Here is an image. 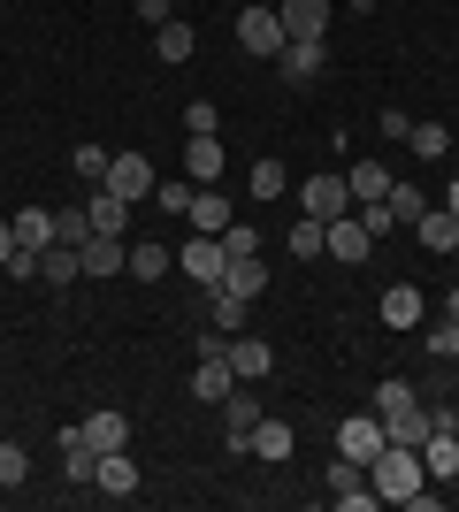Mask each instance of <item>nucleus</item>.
I'll return each instance as SVG.
<instances>
[{"instance_id":"obj_33","label":"nucleus","mask_w":459,"mask_h":512,"mask_svg":"<svg viewBox=\"0 0 459 512\" xmlns=\"http://www.w3.org/2000/svg\"><path fill=\"white\" fill-rule=\"evenodd\" d=\"M39 276H46V283H77V276H85V268H77V245H46Z\"/></svg>"},{"instance_id":"obj_45","label":"nucleus","mask_w":459,"mask_h":512,"mask_svg":"<svg viewBox=\"0 0 459 512\" xmlns=\"http://www.w3.org/2000/svg\"><path fill=\"white\" fill-rule=\"evenodd\" d=\"M222 245H230V253H261V230H253V222H230V230H222Z\"/></svg>"},{"instance_id":"obj_29","label":"nucleus","mask_w":459,"mask_h":512,"mask_svg":"<svg viewBox=\"0 0 459 512\" xmlns=\"http://www.w3.org/2000/svg\"><path fill=\"white\" fill-rule=\"evenodd\" d=\"M16 245L46 253V245H54V214H46V207H23V214H16Z\"/></svg>"},{"instance_id":"obj_10","label":"nucleus","mask_w":459,"mask_h":512,"mask_svg":"<svg viewBox=\"0 0 459 512\" xmlns=\"http://www.w3.org/2000/svg\"><path fill=\"white\" fill-rule=\"evenodd\" d=\"M92 490H108V497H138V490H146V474H138L131 444H123V451H100V467H92Z\"/></svg>"},{"instance_id":"obj_49","label":"nucleus","mask_w":459,"mask_h":512,"mask_svg":"<svg viewBox=\"0 0 459 512\" xmlns=\"http://www.w3.org/2000/svg\"><path fill=\"white\" fill-rule=\"evenodd\" d=\"M444 214H459V176H452V184H444Z\"/></svg>"},{"instance_id":"obj_13","label":"nucleus","mask_w":459,"mask_h":512,"mask_svg":"<svg viewBox=\"0 0 459 512\" xmlns=\"http://www.w3.org/2000/svg\"><path fill=\"white\" fill-rule=\"evenodd\" d=\"M284 39H329V0H276Z\"/></svg>"},{"instance_id":"obj_28","label":"nucleus","mask_w":459,"mask_h":512,"mask_svg":"<svg viewBox=\"0 0 459 512\" xmlns=\"http://www.w3.org/2000/svg\"><path fill=\"white\" fill-rule=\"evenodd\" d=\"M192 46H199V39H192V23H176V16L153 31V54H161V62H192Z\"/></svg>"},{"instance_id":"obj_39","label":"nucleus","mask_w":459,"mask_h":512,"mask_svg":"<svg viewBox=\"0 0 459 512\" xmlns=\"http://www.w3.org/2000/svg\"><path fill=\"white\" fill-rule=\"evenodd\" d=\"M391 214H398V222H406V230H414L421 214H429V199H421L414 184H391Z\"/></svg>"},{"instance_id":"obj_27","label":"nucleus","mask_w":459,"mask_h":512,"mask_svg":"<svg viewBox=\"0 0 459 512\" xmlns=\"http://www.w3.org/2000/svg\"><path fill=\"white\" fill-rule=\"evenodd\" d=\"M192 230L222 237V230H230V199H222V192H192Z\"/></svg>"},{"instance_id":"obj_32","label":"nucleus","mask_w":459,"mask_h":512,"mask_svg":"<svg viewBox=\"0 0 459 512\" xmlns=\"http://www.w3.org/2000/svg\"><path fill=\"white\" fill-rule=\"evenodd\" d=\"M406 146H414L421 161H444V153H452V130H444V123H414V130H406Z\"/></svg>"},{"instance_id":"obj_25","label":"nucleus","mask_w":459,"mask_h":512,"mask_svg":"<svg viewBox=\"0 0 459 512\" xmlns=\"http://www.w3.org/2000/svg\"><path fill=\"white\" fill-rule=\"evenodd\" d=\"M345 184H352V207H360V199H391V184H398V176L383 169V161H352V176H345Z\"/></svg>"},{"instance_id":"obj_14","label":"nucleus","mask_w":459,"mask_h":512,"mask_svg":"<svg viewBox=\"0 0 459 512\" xmlns=\"http://www.w3.org/2000/svg\"><path fill=\"white\" fill-rule=\"evenodd\" d=\"M230 375H238V383H268V375H276V352H268L261 337H230Z\"/></svg>"},{"instance_id":"obj_7","label":"nucleus","mask_w":459,"mask_h":512,"mask_svg":"<svg viewBox=\"0 0 459 512\" xmlns=\"http://www.w3.org/2000/svg\"><path fill=\"white\" fill-rule=\"evenodd\" d=\"M329 505H337V512H368V505H383V497H375L368 467H352V459H337V467H329Z\"/></svg>"},{"instance_id":"obj_18","label":"nucleus","mask_w":459,"mask_h":512,"mask_svg":"<svg viewBox=\"0 0 459 512\" xmlns=\"http://www.w3.org/2000/svg\"><path fill=\"white\" fill-rule=\"evenodd\" d=\"M375 314H383V329H421V314H429V306H421V291H414V283H391Z\"/></svg>"},{"instance_id":"obj_41","label":"nucleus","mask_w":459,"mask_h":512,"mask_svg":"<svg viewBox=\"0 0 459 512\" xmlns=\"http://www.w3.org/2000/svg\"><path fill=\"white\" fill-rule=\"evenodd\" d=\"M429 352H437V360H459V321H452V314L429 321Z\"/></svg>"},{"instance_id":"obj_46","label":"nucleus","mask_w":459,"mask_h":512,"mask_svg":"<svg viewBox=\"0 0 459 512\" xmlns=\"http://www.w3.org/2000/svg\"><path fill=\"white\" fill-rule=\"evenodd\" d=\"M138 23H153V31H161V23H169V0H138Z\"/></svg>"},{"instance_id":"obj_50","label":"nucleus","mask_w":459,"mask_h":512,"mask_svg":"<svg viewBox=\"0 0 459 512\" xmlns=\"http://www.w3.org/2000/svg\"><path fill=\"white\" fill-rule=\"evenodd\" d=\"M444 314H452V321H459V283H452V299H444Z\"/></svg>"},{"instance_id":"obj_43","label":"nucleus","mask_w":459,"mask_h":512,"mask_svg":"<svg viewBox=\"0 0 459 512\" xmlns=\"http://www.w3.org/2000/svg\"><path fill=\"white\" fill-rule=\"evenodd\" d=\"M375 130H383L391 146H406V130H414V115H406V107H383V115H375Z\"/></svg>"},{"instance_id":"obj_38","label":"nucleus","mask_w":459,"mask_h":512,"mask_svg":"<svg viewBox=\"0 0 459 512\" xmlns=\"http://www.w3.org/2000/svg\"><path fill=\"white\" fill-rule=\"evenodd\" d=\"M215 130H222L215 100H192V107H184V138H215Z\"/></svg>"},{"instance_id":"obj_51","label":"nucleus","mask_w":459,"mask_h":512,"mask_svg":"<svg viewBox=\"0 0 459 512\" xmlns=\"http://www.w3.org/2000/svg\"><path fill=\"white\" fill-rule=\"evenodd\" d=\"M368 8H383V0H352V16H368Z\"/></svg>"},{"instance_id":"obj_1","label":"nucleus","mask_w":459,"mask_h":512,"mask_svg":"<svg viewBox=\"0 0 459 512\" xmlns=\"http://www.w3.org/2000/svg\"><path fill=\"white\" fill-rule=\"evenodd\" d=\"M368 482L383 505H406V512H437L444 490H429V467H421V451L414 444H383L368 459Z\"/></svg>"},{"instance_id":"obj_21","label":"nucleus","mask_w":459,"mask_h":512,"mask_svg":"<svg viewBox=\"0 0 459 512\" xmlns=\"http://www.w3.org/2000/svg\"><path fill=\"white\" fill-rule=\"evenodd\" d=\"M421 467H429V482L459 474V436H452V428H429V436H421Z\"/></svg>"},{"instance_id":"obj_31","label":"nucleus","mask_w":459,"mask_h":512,"mask_svg":"<svg viewBox=\"0 0 459 512\" xmlns=\"http://www.w3.org/2000/svg\"><path fill=\"white\" fill-rule=\"evenodd\" d=\"M245 192H253V199H284V192H291L284 161H253V176H245Z\"/></svg>"},{"instance_id":"obj_3","label":"nucleus","mask_w":459,"mask_h":512,"mask_svg":"<svg viewBox=\"0 0 459 512\" xmlns=\"http://www.w3.org/2000/svg\"><path fill=\"white\" fill-rule=\"evenodd\" d=\"M176 268H184L192 283H207V291H215L222 268H230V245H222V237H207V230H192V245H176Z\"/></svg>"},{"instance_id":"obj_44","label":"nucleus","mask_w":459,"mask_h":512,"mask_svg":"<svg viewBox=\"0 0 459 512\" xmlns=\"http://www.w3.org/2000/svg\"><path fill=\"white\" fill-rule=\"evenodd\" d=\"M153 199H161V214H192V184H153Z\"/></svg>"},{"instance_id":"obj_30","label":"nucleus","mask_w":459,"mask_h":512,"mask_svg":"<svg viewBox=\"0 0 459 512\" xmlns=\"http://www.w3.org/2000/svg\"><path fill=\"white\" fill-rule=\"evenodd\" d=\"M314 253H329V222L299 214V222H291V260H314Z\"/></svg>"},{"instance_id":"obj_4","label":"nucleus","mask_w":459,"mask_h":512,"mask_svg":"<svg viewBox=\"0 0 459 512\" xmlns=\"http://www.w3.org/2000/svg\"><path fill=\"white\" fill-rule=\"evenodd\" d=\"M238 46H245V54H268V62H276V54H284V16H276L268 0H253V8L238 16Z\"/></svg>"},{"instance_id":"obj_6","label":"nucleus","mask_w":459,"mask_h":512,"mask_svg":"<svg viewBox=\"0 0 459 512\" xmlns=\"http://www.w3.org/2000/svg\"><path fill=\"white\" fill-rule=\"evenodd\" d=\"M383 444H391V436H383V421H375V413H352V421H337V459H352V467H368Z\"/></svg>"},{"instance_id":"obj_23","label":"nucleus","mask_w":459,"mask_h":512,"mask_svg":"<svg viewBox=\"0 0 459 512\" xmlns=\"http://www.w3.org/2000/svg\"><path fill=\"white\" fill-rule=\"evenodd\" d=\"M207 314H215L222 337H245V314H253V299H238V291H222V283H215V291H207Z\"/></svg>"},{"instance_id":"obj_40","label":"nucleus","mask_w":459,"mask_h":512,"mask_svg":"<svg viewBox=\"0 0 459 512\" xmlns=\"http://www.w3.org/2000/svg\"><path fill=\"white\" fill-rule=\"evenodd\" d=\"M23 474H31V451H23V444H0V490H16Z\"/></svg>"},{"instance_id":"obj_26","label":"nucleus","mask_w":459,"mask_h":512,"mask_svg":"<svg viewBox=\"0 0 459 512\" xmlns=\"http://www.w3.org/2000/svg\"><path fill=\"white\" fill-rule=\"evenodd\" d=\"M184 176H192V184H215L222 176V138H192V146H184Z\"/></svg>"},{"instance_id":"obj_35","label":"nucleus","mask_w":459,"mask_h":512,"mask_svg":"<svg viewBox=\"0 0 459 512\" xmlns=\"http://www.w3.org/2000/svg\"><path fill=\"white\" fill-rule=\"evenodd\" d=\"M360 230H368V237H391V230H406V222L391 214V199H360Z\"/></svg>"},{"instance_id":"obj_20","label":"nucleus","mask_w":459,"mask_h":512,"mask_svg":"<svg viewBox=\"0 0 459 512\" xmlns=\"http://www.w3.org/2000/svg\"><path fill=\"white\" fill-rule=\"evenodd\" d=\"M230 390H238V375H230V360H199V367H192V398H199V406H222Z\"/></svg>"},{"instance_id":"obj_22","label":"nucleus","mask_w":459,"mask_h":512,"mask_svg":"<svg viewBox=\"0 0 459 512\" xmlns=\"http://www.w3.org/2000/svg\"><path fill=\"white\" fill-rule=\"evenodd\" d=\"M92 230H100V237H123V230H131V199H115L108 192V184H100V192H92Z\"/></svg>"},{"instance_id":"obj_48","label":"nucleus","mask_w":459,"mask_h":512,"mask_svg":"<svg viewBox=\"0 0 459 512\" xmlns=\"http://www.w3.org/2000/svg\"><path fill=\"white\" fill-rule=\"evenodd\" d=\"M8 253H16V222H0V268H8Z\"/></svg>"},{"instance_id":"obj_52","label":"nucleus","mask_w":459,"mask_h":512,"mask_svg":"<svg viewBox=\"0 0 459 512\" xmlns=\"http://www.w3.org/2000/svg\"><path fill=\"white\" fill-rule=\"evenodd\" d=\"M268 8H276V0H268Z\"/></svg>"},{"instance_id":"obj_11","label":"nucleus","mask_w":459,"mask_h":512,"mask_svg":"<svg viewBox=\"0 0 459 512\" xmlns=\"http://www.w3.org/2000/svg\"><path fill=\"white\" fill-rule=\"evenodd\" d=\"M299 207L314 222H337V214H352V184L345 176H314V184H299Z\"/></svg>"},{"instance_id":"obj_12","label":"nucleus","mask_w":459,"mask_h":512,"mask_svg":"<svg viewBox=\"0 0 459 512\" xmlns=\"http://www.w3.org/2000/svg\"><path fill=\"white\" fill-rule=\"evenodd\" d=\"M276 69H284L291 85H314V77H322V69H329V46H322V39H284V54H276Z\"/></svg>"},{"instance_id":"obj_37","label":"nucleus","mask_w":459,"mask_h":512,"mask_svg":"<svg viewBox=\"0 0 459 512\" xmlns=\"http://www.w3.org/2000/svg\"><path fill=\"white\" fill-rule=\"evenodd\" d=\"M108 161H115V153H100V146H77V153H69V169L85 176V184H108Z\"/></svg>"},{"instance_id":"obj_47","label":"nucleus","mask_w":459,"mask_h":512,"mask_svg":"<svg viewBox=\"0 0 459 512\" xmlns=\"http://www.w3.org/2000/svg\"><path fill=\"white\" fill-rule=\"evenodd\" d=\"M429 428H452L459 436V406H429Z\"/></svg>"},{"instance_id":"obj_19","label":"nucleus","mask_w":459,"mask_h":512,"mask_svg":"<svg viewBox=\"0 0 459 512\" xmlns=\"http://www.w3.org/2000/svg\"><path fill=\"white\" fill-rule=\"evenodd\" d=\"M291 451H299V436H291L284 421H253V459H268V467H291Z\"/></svg>"},{"instance_id":"obj_34","label":"nucleus","mask_w":459,"mask_h":512,"mask_svg":"<svg viewBox=\"0 0 459 512\" xmlns=\"http://www.w3.org/2000/svg\"><path fill=\"white\" fill-rule=\"evenodd\" d=\"M131 276L138 283H161V276H169V245H131Z\"/></svg>"},{"instance_id":"obj_15","label":"nucleus","mask_w":459,"mask_h":512,"mask_svg":"<svg viewBox=\"0 0 459 512\" xmlns=\"http://www.w3.org/2000/svg\"><path fill=\"white\" fill-rule=\"evenodd\" d=\"M77 444H92V451H123L131 444V421H123V413H85V421H77Z\"/></svg>"},{"instance_id":"obj_9","label":"nucleus","mask_w":459,"mask_h":512,"mask_svg":"<svg viewBox=\"0 0 459 512\" xmlns=\"http://www.w3.org/2000/svg\"><path fill=\"white\" fill-rule=\"evenodd\" d=\"M77 268H85V276H100V283H108V276H131V245H123V237H100V230H92L85 245H77Z\"/></svg>"},{"instance_id":"obj_17","label":"nucleus","mask_w":459,"mask_h":512,"mask_svg":"<svg viewBox=\"0 0 459 512\" xmlns=\"http://www.w3.org/2000/svg\"><path fill=\"white\" fill-rule=\"evenodd\" d=\"M222 291L261 299V291H268V260H261V253H230V268H222Z\"/></svg>"},{"instance_id":"obj_36","label":"nucleus","mask_w":459,"mask_h":512,"mask_svg":"<svg viewBox=\"0 0 459 512\" xmlns=\"http://www.w3.org/2000/svg\"><path fill=\"white\" fill-rule=\"evenodd\" d=\"M85 237H92V214L85 207H62V214H54V245H85Z\"/></svg>"},{"instance_id":"obj_42","label":"nucleus","mask_w":459,"mask_h":512,"mask_svg":"<svg viewBox=\"0 0 459 512\" xmlns=\"http://www.w3.org/2000/svg\"><path fill=\"white\" fill-rule=\"evenodd\" d=\"M39 260H46V253H31V245H16V253H8V268H0V276H16V283H39Z\"/></svg>"},{"instance_id":"obj_8","label":"nucleus","mask_w":459,"mask_h":512,"mask_svg":"<svg viewBox=\"0 0 459 512\" xmlns=\"http://www.w3.org/2000/svg\"><path fill=\"white\" fill-rule=\"evenodd\" d=\"M153 184H161V176H153L146 153H115V161H108V192L115 199H131V207H138V199H153Z\"/></svg>"},{"instance_id":"obj_24","label":"nucleus","mask_w":459,"mask_h":512,"mask_svg":"<svg viewBox=\"0 0 459 512\" xmlns=\"http://www.w3.org/2000/svg\"><path fill=\"white\" fill-rule=\"evenodd\" d=\"M414 237L429 245V253H459V214H444V207H429L414 222Z\"/></svg>"},{"instance_id":"obj_16","label":"nucleus","mask_w":459,"mask_h":512,"mask_svg":"<svg viewBox=\"0 0 459 512\" xmlns=\"http://www.w3.org/2000/svg\"><path fill=\"white\" fill-rule=\"evenodd\" d=\"M368 253H375V237L360 230L352 214H337V222H329V260H345V268H360Z\"/></svg>"},{"instance_id":"obj_5","label":"nucleus","mask_w":459,"mask_h":512,"mask_svg":"<svg viewBox=\"0 0 459 512\" xmlns=\"http://www.w3.org/2000/svg\"><path fill=\"white\" fill-rule=\"evenodd\" d=\"M253 421H261V398H253V390H230V398H222V444H230V459L253 451Z\"/></svg>"},{"instance_id":"obj_2","label":"nucleus","mask_w":459,"mask_h":512,"mask_svg":"<svg viewBox=\"0 0 459 512\" xmlns=\"http://www.w3.org/2000/svg\"><path fill=\"white\" fill-rule=\"evenodd\" d=\"M375 421H383V436L391 444H414L421 451V436H429V406L414 398V383H375Z\"/></svg>"}]
</instances>
